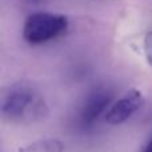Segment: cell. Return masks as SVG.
Returning <instances> with one entry per match:
<instances>
[{"mask_svg": "<svg viewBox=\"0 0 152 152\" xmlns=\"http://www.w3.org/2000/svg\"><path fill=\"white\" fill-rule=\"evenodd\" d=\"M67 27L68 20L64 15L36 12L27 18L23 27V36L29 44H42L63 35Z\"/></svg>", "mask_w": 152, "mask_h": 152, "instance_id": "7a4b0ae2", "label": "cell"}, {"mask_svg": "<svg viewBox=\"0 0 152 152\" xmlns=\"http://www.w3.org/2000/svg\"><path fill=\"white\" fill-rule=\"evenodd\" d=\"M144 102V96L139 89H129L110 108V111L105 115V121L111 126H118V124L124 123L142 110Z\"/></svg>", "mask_w": 152, "mask_h": 152, "instance_id": "3957f363", "label": "cell"}, {"mask_svg": "<svg viewBox=\"0 0 152 152\" xmlns=\"http://www.w3.org/2000/svg\"><path fill=\"white\" fill-rule=\"evenodd\" d=\"M142 152H152V139L150 140V143L145 145V148H144V150H143Z\"/></svg>", "mask_w": 152, "mask_h": 152, "instance_id": "52a82bcc", "label": "cell"}, {"mask_svg": "<svg viewBox=\"0 0 152 152\" xmlns=\"http://www.w3.org/2000/svg\"><path fill=\"white\" fill-rule=\"evenodd\" d=\"M28 3H31V4H39V3H42L43 0H27Z\"/></svg>", "mask_w": 152, "mask_h": 152, "instance_id": "ba28073f", "label": "cell"}, {"mask_svg": "<svg viewBox=\"0 0 152 152\" xmlns=\"http://www.w3.org/2000/svg\"><path fill=\"white\" fill-rule=\"evenodd\" d=\"M63 151H64V144L58 139H42L19 150V152H63Z\"/></svg>", "mask_w": 152, "mask_h": 152, "instance_id": "5b68a950", "label": "cell"}, {"mask_svg": "<svg viewBox=\"0 0 152 152\" xmlns=\"http://www.w3.org/2000/svg\"><path fill=\"white\" fill-rule=\"evenodd\" d=\"M111 99H112V96L105 89H100L97 92H94L88 97V100L86 102V104L83 107V111H81V120H83V123L84 124L94 123L104 112L105 108L110 105Z\"/></svg>", "mask_w": 152, "mask_h": 152, "instance_id": "277c9868", "label": "cell"}, {"mask_svg": "<svg viewBox=\"0 0 152 152\" xmlns=\"http://www.w3.org/2000/svg\"><path fill=\"white\" fill-rule=\"evenodd\" d=\"M144 51L148 63L152 64V31L148 32L144 37Z\"/></svg>", "mask_w": 152, "mask_h": 152, "instance_id": "8992f818", "label": "cell"}, {"mask_svg": "<svg viewBox=\"0 0 152 152\" xmlns=\"http://www.w3.org/2000/svg\"><path fill=\"white\" fill-rule=\"evenodd\" d=\"M44 112V103L32 84L19 81L5 91L1 100V113L10 120L40 118Z\"/></svg>", "mask_w": 152, "mask_h": 152, "instance_id": "6da1fadb", "label": "cell"}]
</instances>
